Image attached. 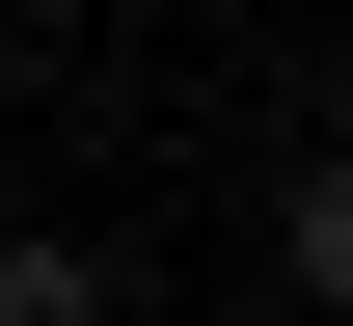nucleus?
<instances>
[{"label":"nucleus","mask_w":353,"mask_h":326,"mask_svg":"<svg viewBox=\"0 0 353 326\" xmlns=\"http://www.w3.org/2000/svg\"><path fill=\"white\" fill-rule=\"evenodd\" d=\"M272 245H299V299H353V136L299 163V218H272Z\"/></svg>","instance_id":"nucleus-2"},{"label":"nucleus","mask_w":353,"mask_h":326,"mask_svg":"<svg viewBox=\"0 0 353 326\" xmlns=\"http://www.w3.org/2000/svg\"><path fill=\"white\" fill-rule=\"evenodd\" d=\"M0 326H136V299H109V245H0Z\"/></svg>","instance_id":"nucleus-1"}]
</instances>
